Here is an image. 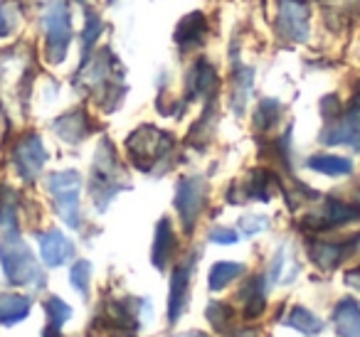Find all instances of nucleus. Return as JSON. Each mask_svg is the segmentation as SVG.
I'll return each instance as SVG.
<instances>
[{"label": "nucleus", "mask_w": 360, "mask_h": 337, "mask_svg": "<svg viewBox=\"0 0 360 337\" xmlns=\"http://www.w3.org/2000/svg\"><path fill=\"white\" fill-rule=\"evenodd\" d=\"M284 325L286 327H294V330L304 332V335H309V337L323 332V320H321L319 315H314V312H311L309 308H304V305H294V308H291V312L286 315Z\"/></svg>", "instance_id": "22"}, {"label": "nucleus", "mask_w": 360, "mask_h": 337, "mask_svg": "<svg viewBox=\"0 0 360 337\" xmlns=\"http://www.w3.org/2000/svg\"><path fill=\"white\" fill-rule=\"evenodd\" d=\"M309 15L306 0H276V32L284 40L304 42L309 35Z\"/></svg>", "instance_id": "8"}, {"label": "nucleus", "mask_w": 360, "mask_h": 337, "mask_svg": "<svg viewBox=\"0 0 360 337\" xmlns=\"http://www.w3.org/2000/svg\"><path fill=\"white\" fill-rule=\"evenodd\" d=\"M281 109H284V106H281L276 99H262L259 106H257V114H255L257 131H269V128H274L276 121L281 119Z\"/></svg>", "instance_id": "25"}, {"label": "nucleus", "mask_w": 360, "mask_h": 337, "mask_svg": "<svg viewBox=\"0 0 360 337\" xmlns=\"http://www.w3.org/2000/svg\"><path fill=\"white\" fill-rule=\"evenodd\" d=\"M121 168L116 150L111 145V140H101L99 150L94 158V170H91V194H94L96 209L104 212L106 204L121 192Z\"/></svg>", "instance_id": "3"}, {"label": "nucleus", "mask_w": 360, "mask_h": 337, "mask_svg": "<svg viewBox=\"0 0 360 337\" xmlns=\"http://www.w3.org/2000/svg\"><path fill=\"white\" fill-rule=\"evenodd\" d=\"M237 337H259V332L257 330H242V332H237Z\"/></svg>", "instance_id": "37"}, {"label": "nucleus", "mask_w": 360, "mask_h": 337, "mask_svg": "<svg viewBox=\"0 0 360 337\" xmlns=\"http://www.w3.org/2000/svg\"><path fill=\"white\" fill-rule=\"evenodd\" d=\"M45 163H47V150L40 136L25 133L15 140V145H13V165H15L18 175L25 183H32L42 173Z\"/></svg>", "instance_id": "7"}, {"label": "nucleus", "mask_w": 360, "mask_h": 337, "mask_svg": "<svg viewBox=\"0 0 360 337\" xmlns=\"http://www.w3.org/2000/svg\"><path fill=\"white\" fill-rule=\"evenodd\" d=\"M175 148V138L168 131H158L153 126H141L126 138V153L134 165L143 173H150L170 150Z\"/></svg>", "instance_id": "1"}, {"label": "nucleus", "mask_w": 360, "mask_h": 337, "mask_svg": "<svg viewBox=\"0 0 360 337\" xmlns=\"http://www.w3.org/2000/svg\"><path fill=\"white\" fill-rule=\"evenodd\" d=\"M32 300L22 293H0V325H15L30 315Z\"/></svg>", "instance_id": "17"}, {"label": "nucleus", "mask_w": 360, "mask_h": 337, "mask_svg": "<svg viewBox=\"0 0 360 337\" xmlns=\"http://www.w3.org/2000/svg\"><path fill=\"white\" fill-rule=\"evenodd\" d=\"M195 258H198V253H193L188 261H183L178 268H175L173 278H170V298H168V320L170 322H178L180 315L186 312L188 293H191V276H193V268H195Z\"/></svg>", "instance_id": "10"}, {"label": "nucleus", "mask_w": 360, "mask_h": 337, "mask_svg": "<svg viewBox=\"0 0 360 337\" xmlns=\"http://www.w3.org/2000/svg\"><path fill=\"white\" fill-rule=\"evenodd\" d=\"M207 320H210L212 327H217V330H225L227 325H232V320H235V310H232L227 303H207V310H205Z\"/></svg>", "instance_id": "28"}, {"label": "nucleus", "mask_w": 360, "mask_h": 337, "mask_svg": "<svg viewBox=\"0 0 360 337\" xmlns=\"http://www.w3.org/2000/svg\"><path fill=\"white\" fill-rule=\"evenodd\" d=\"M70 281L75 291L79 293L84 300H89V283H91V263L89 261H77L70 271Z\"/></svg>", "instance_id": "26"}, {"label": "nucleus", "mask_w": 360, "mask_h": 337, "mask_svg": "<svg viewBox=\"0 0 360 337\" xmlns=\"http://www.w3.org/2000/svg\"><path fill=\"white\" fill-rule=\"evenodd\" d=\"M321 143L326 145H350L360 153V109H350L335 124L326 126L321 133Z\"/></svg>", "instance_id": "11"}, {"label": "nucleus", "mask_w": 360, "mask_h": 337, "mask_svg": "<svg viewBox=\"0 0 360 337\" xmlns=\"http://www.w3.org/2000/svg\"><path fill=\"white\" fill-rule=\"evenodd\" d=\"M240 239V234L232 232V229H225V227H215L210 232V242L215 244H235Z\"/></svg>", "instance_id": "33"}, {"label": "nucleus", "mask_w": 360, "mask_h": 337, "mask_svg": "<svg viewBox=\"0 0 360 337\" xmlns=\"http://www.w3.org/2000/svg\"><path fill=\"white\" fill-rule=\"evenodd\" d=\"M42 337H62V332H60V327H57V325H50V322H47L45 332H42Z\"/></svg>", "instance_id": "35"}, {"label": "nucleus", "mask_w": 360, "mask_h": 337, "mask_svg": "<svg viewBox=\"0 0 360 337\" xmlns=\"http://www.w3.org/2000/svg\"><path fill=\"white\" fill-rule=\"evenodd\" d=\"M358 244H360V234L343 239V242H316L309 246V256L323 271H333V268H338L355 251Z\"/></svg>", "instance_id": "9"}, {"label": "nucleus", "mask_w": 360, "mask_h": 337, "mask_svg": "<svg viewBox=\"0 0 360 337\" xmlns=\"http://www.w3.org/2000/svg\"><path fill=\"white\" fill-rule=\"evenodd\" d=\"M119 337H131V335H119Z\"/></svg>", "instance_id": "39"}, {"label": "nucleus", "mask_w": 360, "mask_h": 337, "mask_svg": "<svg viewBox=\"0 0 360 337\" xmlns=\"http://www.w3.org/2000/svg\"><path fill=\"white\" fill-rule=\"evenodd\" d=\"M175 256V232H173V224H170L168 217H163L158 224H155V239H153V266L158 271L168 268L170 258Z\"/></svg>", "instance_id": "15"}, {"label": "nucleus", "mask_w": 360, "mask_h": 337, "mask_svg": "<svg viewBox=\"0 0 360 337\" xmlns=\"http://www.w3.org/2000/svg\"><path fill=\"white\" fill-rule=\"evenodd\" d=\"M250 86H252V70L237 72V89H235V96H232V109H235L237 116L245 111L247 96H250Z\"/></svg>", "instance_id": "30"}, {"label": "nucleus", "mask_w": 360, "mask_h": 337, "mask_svg": "<svg viewBox=\"0 0 360 337\" xmlns=\"http://www.w3.org/2000/svg\"><path fill=\"white\" fill-rule=\"evenodd\" d=\"M8 32V22H6V11L0 8V35H6Z\"/></svg>", "instance_id": "36"}, {"label": "nucleus", "mask_w": 360, "mask_h": 337, "mask_svg": "<svg viewBox=\"0 0 360 337\" xmlns=\"http://www.w3.org/2000/svg\"><path fill=\"white\" fill-rule=\"evenodd\" d=\"M207 32V22L202 13H191L188 18H183L175 30V42H178L183 50H191V47H198L202 42Z\"/></svg>", "instance_id": "18"}, {"label": "nucleus", "mask_w": 360, "mask_h": 337, "mask_svg": "<svg viewBox=\"0 0 360 337\" xmlns=\"http://www.w3.org/2000/svg\"><path fill=\"white\" fill-rule=\"evenodd\" d=\"M217 89V72L207 60H200L191 70V79H188V91L191 96H212Z\"/></svg>", "instance_id": "19"}, {"label": "nucleus", "mask_w": 360, "mask_h": 337, "mask_svg": "<svg viewBox=\"0 0 360 337\" xmlns=\"http://www.w3.org/2000/svg\"><path fill=\"white\" fill-rule=\"evenodd\" d=\"M240 232L247 234V237H252V234H259V232H266L269 229V219L266 217H259V214H245V217L240 219Z\"/></svg>", "instance_id": "32"}, {"label": "nucleus", "mask_w": 360, "mask_h": 337, "mask_svg": "<svg viewBox=\"0 0 360 337\" xmlns=\"http://www.w3.org/2000/svg\"><path fill=\"white\" fill-rule=\"evenodd\" d=\"M333 327L338 337H360V305L353 298L338 300L333 310Z\"/></svg>", "instance_id": "16"}, {"label": "nucleus", "mask_w": 360, "mask_h": 337, "mask_svg": "<svg viewBox=\"0 0 360 337\" xmlns=\"http://www.w3.org/2000/svg\"><path fill=\"white\" fill-rule=\"evenodd\" d=\"M52 128H55V133L60 136L65 143H79V140H84L86 136L91 133V128H94V124H91L89 114L82 109L77 111H70V114H62L60 119H55V124H52Z\"/></svg>", "instance_id": "14"}, {"label": "nucleus", "mask_w": 360, "mask_h": 337, "mask_svg": "<svg viewBox=\"0 0 360 337\" xmlns=\"http://www.w3.org/2000/svg\"><path fill=\"white\" fill-rule=\"evenodd\" d=\"M45 312H47V320H50V325H57V327H62L72 317V308L67 305V303L62 300L60 296H50V298H47Z\"/></svg>", "instance_id": "29"}, {"label": "nucleus", "mask_w": 360, "mask_h": 337, "mask_svg": "<svg viewBox=\"0 0 360 337\" xmlns=\"http://www.w3.org/2000/svg\"><path fill=\"white\" fill-rule=\"evenodd\" d=\"M207 207V183L198 175L183 178L178 183V192H175V209H178L180 224L186 229V234H193L198 219H200L202 209Z\"/></svg>", "instance_id": "6"}, {"label": "nucleus", "mask_w": 360, "mask_h": 337, "mask_svg": "<svg viewBox=\"0 0 360 337\" xmlns=\"http://www.w3.org/2000/svg\"><path fill=\"white\" fill-rule=\"evenodd\" d=\"M180 337H207L205 332H186V335H180Z\"/></svg>", "instance_id": "38"}, {"label": "nucleus", "mask_w": 360, "mask_h": 337, "mask_svg": "<svg viewBox=\"0 0 360 337\" xmlns=\"http://www.w3.org/2000/svg\"><path fill=\"white\" fill-rule=\"evenodd\" d=\"M245 273V266L235 261H217L215 266L210 268V276H207V283H210V291H222L227 288L232 281Z\"/></svg>", "instance_id": "24"}, {"label": "nucleus", "mask_w": 360, "mask_h": 337, "mask_svg": "<svg viewBox=\"0 0 360 337\" xmlns=\"http://www.w3.org/2000/svg\"><path fill=\"white\" fill-rule=\"evenodd\" d=\"M245 190L250 192V197L266 202V199L271 197V175L266 173V170H255V173H252L250 185H247Z\"/></svg>", "instance_id": "27"}, {"label": "nucleus", "mask_w": 360, "mask_h": 337, "mask_svg": "<svg viewBox=\"0 0 360 337\" xmlns=\"http://www.w3.org/2000/svg\"><path fill=\"white\" fill-rule=\"evenodd\" d=\"M101 30H104V22H101L99 18L94 15V13H89V15H86L84 30H82V50H84V55L91 50V47L96 45V40H99Z\"/></svg>", "instance_id": "31"}, {"label": "nucleus", "mask_w": 360, "mask_h": 337, "mask_svg": "<svg viewBox=\"0 0 360 337\" xmlns=\"http://www.w3.org/2000/svg\"><path fill=\"white\" fill-rule=\"evenodd\" d=\"M314 173H321V175H328V178H343V175H350L353 173V163L348 158H340V155H311L306 160Z\"/></svg>", "instance_id": "20"}, {"label": "nucleus", "mask_w": 360, "mask_h": 337, "mask_svg": "<svg viewBox=\"0 0 360 337\" xmlns=\"http://www.w3.org/2000/svg\"><path fill=\"white\" fill-rule=\"evenodd\" d=\"M45 30V55L50 62H62L67 57V47L72 40V15L65 3H55L42 18Z\"/></svg>", "instance_id": "5"}, {"label": "nucleus", "mask_w": 360, "mask_h": 337, "mask_svg": "<svg viewBox=\"0 0 360 337\" xmlns=\"http://www.w3.org/2000/svg\"><path fill=\"white\" fill-rule=\"evenodd\" d=\"M101 322H106V327H119V330H134L136 325V317L131 315L129 305L121 300L114 303H106L104 310H101Z\"/></svg>", "instance_id": "23"}, {"label": "nucleus", "mask_w": 360, "mask_h": 337, "mask_svg": "<svg viewBox=\"0 0 360 337\" xmlns=\"http://www.w3.org/2000/svg\"><path fill=\"white\" fill-rule=\"evenodd\" d=\"M0 266L6 278L13 286H27V283H42L40 268L27 249V244L20 239V234L0 239Z\"/></svg>", "instance_id": "2"}, {"label": "nucleus", "mask_w": 360, "mask_h": 337, "mask_svg": "<svg viewBox=\"0 0 360 337\" xmlns=\"http://www.w3.org/2000/svg\"><path fill=\"white\" fill-rule=\"evenodd\" d=\"M358 217H360L358 207L338 202V199H328L321 212L309 214L301 224H304L306 229H311V232H323V229H330V227H335V224L353 222V219H358Z\"/></svg>", "instance_id": "12"}, {"label": "nucleus", "mask_w": 360, "mask_h": 337, "mask_svg": "<svg viewBox=\"0 0 360 337\" xmlns=\"http://www.w3.org/2000/svg\"><path fill=\"white\" fill-rule=\"evenodd\" d=\"M281 263H284V249H279V251H276L274 263H271V276H269L271 283H276L281 278Z\"/></svg>", "instance_id": "34"}, {"label": "nucleus", "mask_w": 360, "mask_h": 337, "mask_svg": "<svg viewBox=\"0 0 360 337\" xmlns=\"http://www.w3.org/2000/svg\"><path fill=\"white\" fill-rule=\"evenodd\" d=\"M240 300L245 303V315L247 317H259L264 312V281L262 276H252L247 286L240 291Z\"/></svg>", "instance_id": "21"}, {"label": "nucleus", "mask_w": 360, "mask_h": 337, "mask_svg": "<svg viewBox=\"0 0 360 337\" xmlns=\"http://www.w3.org/2000/svg\"><path fill=\"white\" fill-rule=\"evenodd\" d=\"M47 190L52 194L57 214L62 222L72 229L82 227V212H79V192H82V175L77 170H60L47 178Z\"/></svg>", "instance_id": "4"}, {"label": "nucleus", "mask_w": 360, "mask_h": 337, "mask_svg": "<svg viewBox=\"0 0 360 337\" xmlns=\"http://www.w3.org/2000/svg\"><path fill=\"white\" fill-rule=\"evenodd\" d=\"M37 242H40L42 263L50 268L62 266V263H67L72 256H75V244H72L62 232H57V229H50V232L40 234Z\"/></svg>", "instance_id": "13"}]
</instances>
